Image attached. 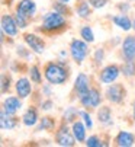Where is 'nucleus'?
Instances as JSON below:
<instances>
[{
  "mask_svg": "<svg viewBox=\"0 0 135 147\" xmlns=\"http://www.w3.org/2000/svg\"><path fill=\"white\" fill-rule=\"evenodd\" d=\"M73 134L77 141H84L86 140V127L81 122H74L73 124Z\"/></svg>",
  "mask_w": 135,
  "mask_h": 147,
  "instance_id": "obj_19",
  "label": "nucleus"
},
{
  "mask_svg": "<svg viewBox=\"0 0 135 147\" xmlns=\"http://www.w3.org/2000/svg\"><path fill=\"white\" fill-rule=\"evenodd\" d=\"M124 95H125V90L121 85H112L106 89V98L107 100L114 102V103H119L122 99H124Z\"/></svg>",
  "mask_w": 135,
  "mask_h": 147,
  "instance_id": "obj_7",
  "label": "nucleus"
},
{
  "mask_svg": "<svg viewBox=\"0 0 135 147\" xmlns=\"http://www.w3.org/2000/svg\"><path fill=\"white\" fill-rule=\"evenodd\" d=\"M55 10H57V12H60V13H62V15H64V13H65V12H67V7H65V6H64V7H62V6H60V3H57V5H55Z\"/></svg>",
  "mask_w": 135,
  "mask_h": 147,
  "instance_id": "obj_33",
  "label": "nucleus"
},
{
  "mask_svg": "<svg viewBox=\"0 0 135 147\" xmlns=\"http://www.w3.org/2000/svg\"><path fill=\"white\" fill-rule=\"evenodd\" d=\"M51 107H52V102H51V100H47V102L42 103V109H45V111L51 109Z\"/></svg>",
  "mask_w": 135,
  "mask_h": 147,
  "instance_id": "obj_32",
  "label": "nucleus"
},
{
  "mask_svg": "<svg viewBox=\"0 0 135 147\" xmlns=\"http://www.w3.org/2000/svg\"><path fill=\"white\" fill-rule=\"evenodd\" d=\"M16 12L20 13L22 16H25L26 19H29L36 12V5H35V2H32V0H22V2H19V5H17Z\"/></svg>",
  "mask_w": 135,
  "mask_h": 147,
  "instance_id": "obj_8",
  "label": "nucleus"
},
{
  "mask_svg": "<svg viewBox=\"0 0 135 147\" xmlns=\"http://www.w3.org/2000/svg\"><path fill=\"white\" fill-rule=\"evenodd\" d=\"M2 31L9 35V36H15L17 34V24L16 19H13L9 15H3L2 16Z\"/></svg>",
  "mask_w": 135,
  "mask_h": 147,
  "instance_id": "obj_6",
  "label": "nucleus"
},
{
  "mask_svg": "<svg viewBox=\"0 0 135 147\" xmlns=\"http://www.w3.org/2000/svg\"><path fill=\"white\" fill-rule=\"evenodd\" d=\"M13 114H9L6 112L5 109L2 111V119H0V124H2V128L3 130H12L16 127V124H17V119L15 117H12Z\"/></svg>",
  "mask_w": 135,
  "mask_h": 147,
  "instance_id": "obj_16",
  "label": "nucleus"
},
{
  "mask_svg": "<svg viewBox=\"0 0 135 147\" xmlns=\"http://www.w3.org/2000/svg\"><path fill=\"white\" fill-rule=\"evenodd\" d=\"M54 125H55V122L52 118L45 117L41 119V122L38 125V131H51V130H54Z\"/></svg>",
  "mask_w": 135,
  "mask_h": 147,
  "instance_id": "obj_20",
  "label": "nucleus"
},
{
  "mask_svg": "<svg viewBox=\"0 0 135 147\" xmlns=\"http://www.w3.org/2000/svg\"><path fill=\"white\" fill-rule=\"evenodd\" d=\"M122 53L126 60H134L135 58V36L129 35L125 38L122 44Z\"/></svg>",
  "mask_w": 135,
  "mask_h": 147,
  "instance_id": "obj_11",
  "label": "nucleus"
},
{
  "mask_svg": "<svg viewBox=\"0 0 135 147\" xmlns=\"http://www.w3.org/2000/svg\"><path fill=\"white\" fill-rule=\"evenodd\" d=\"M90 3H86V2H81L79 6H77V13L80 15V18H89L90 16V7H89Z\"/></svg>",
  "mask_w": 135,
  "mask_h": 147,
  "instance_id": "obj_23",
  "label": "nucleus"
},
{
  "mask_svg": "<svg viewBox=\"0 0 135 147\" xmlns=\"http://www.w3.org/2000/svg\"><path fill=\"white\" fill-rule=\"evenodd\" d=\"M25 42L29 45V48L32 51H35L36 54H41L44 53V48H45V44H44V41L42 38L34 35V34H26L25 35Z\"/></svg>",
  "mask_w": 135,
  "mask_h": 147,
  "instance_id": "obj_9",
  "label": "nucleus"
},
{
  "mask_svg": "<svg viewBox=\"0 0 135 147\" xmlns=\"http://www.w3.org/2000/svg\"><path fill=\"white\" fill-rule=\"evenodd\" d=\"M114 24L116 26H119L121 29H124V31H129L132 28V24H131V20H129V18L126 15H118V16H115L114 18Z\"/></svg>",
  "mask_w": 135,
  "mask_h": 147,
  "instance_id": "obj_18",
  "label": "nucleus"
},
{
  "mask_svg": "<svg viewBox=\"0 0 135 147\" xmlns=\"http://www.w3.org/2000/svg\"><path fill=\"white\" fill-rule=\"evenodd\" d=\"M31 80L35 83H41V73H39V69L36 66L31 67Z\"/></svg>",
  "mask_w": 135,
  "mask_h": 147,
  "instance_id": "obj_26",
  "label": "nucleus"
},
{
  "mask_svg": "<svg viewBox=\"0 0 135 147\" xmlns=\"http://www.w3.org/2000/svg\"><path fill=\"white\" fill-rule=\"evenodd\" d=\"M45 79H47L51 85H61L67 80L69 74H67L65 69L61 64H55V63H48L45 66Z\"/></svg>",
  "mask_w": 135,
  "mask_h": 147,
  "instance_id": "obj_1",
  "label": "nucleus"
},
{
  "mask_svg": "<svg viewBox=\"0 0 135 147\" xmlns=\"http://www.w3.org/2000/svg\"><path fill=\"white\" fill-rule=\"evenodd\" d=\"M70 53H71L73 60L77 63V64H80L87 55V44L83 42V41H80V39H74L71 42V45H70Z\"/></svg>",
  "mask_w": 135,
  "mask_h": 147,
  "instance_id": "obj_3",
  "label": "nucleus"
},
{
  "mask_svg": "<svg viewBox=\"0 0 135 147\" xmlns=\"http://www.w3.org/2000/svg\"><path fill=\"white\" fill-rule=\"evenodd\" d=\"M87 2L90 3V6H93L95 9H100V7H103L107 3V0H87Z\"/></svg>",
  "mask_w": 135,
  "mask_h": 147,
  "instance_id": "obj_29",
  "label": "nucleus"
},
{
  "mask_svg": "<svg viewBox=\"0 0 135 147\" xmlns=\"http://www.w3.org/2000/svg\"><path fill=\"white\" fill-rule=\"evenodd\" d=\"M97 118H99V122H102V124H109V122H110V118H112V115H110V108L102 107L100 111L97 112Z\"/></svg>",
  "mask_w": 135,
  "mask_h": 147,
  "instance_id": "obj_21",
  "label": "nucleus"
},
{
  "mask_svg": "<svg viewBox=\"0 0 135 147\" xmlns=\"http://www.w3.org/2000/svg\"><path fill=\"white\" fill-rule=\"evenodd\" d=\"M115 141H116V144L119 147H131L135 143V137H134V134H131L128 131H121L116 136V140Z\"/></svg>",
  "mask_w": 135,
  "mask_h": 147,
  "instance_id": "obj_14",
  "label": "nucleus"
},
{
  "mask_svg": "<svg viewBox=\"0 0 135 147\" xmlns=\"http://www.w3.org/2000/svg\"><path fill=\"white\" fill-rule=\"evenodd\" d=\"M32 88H31V83L26 77H22L16 82V92L19 95V98H28L31 93Z\"/></svg>",
  "mask_w": 135,
  "mask_h": 147,
  "instance_id": "obj_13",
  "label": "nucleus"
},
{
  "mask_svg": "<svg viewBox=\"0 0 135 147\" xmlns=\"http://www.w3.org/2000/svg\"><path fill=\"white\" fill-rule=\"evenodd\" d=\"M58 2H60V3H64V5H65V3H69L70 0H58Z\"/></svg>",
  "mask_w": 135,
  "mask_h": 147,
  "instance_id": "obj_35",
  "label": "nucleus"
},
{
  "mask_svg": "<svg viewBox=\"0 0 135 147\" xmlns=\"http://www.w3.org/2000/svg\"><path fill=\"white\" fill-rule=\"evenodd\" d=\"M64 26H65V19H64L62 13H60V12H50L45 15V18L42 20V28L48 32L62 29Z\"/></svg>",
  "mask_w": 135,
  "mask_h": 147,
  "instance_id": "obj_2",
  "label": "nucleus"
},
{
  "mask_svg": "<svg viewBox=\"0 0 135 147\" xmlns=\"http://www.w3.org/2000/svg\"><path fill=\"white\" fill-rule=\"evenodd\" d=\"M9 83H10V79L6 77V74L2 76V92H6V89H9Z\"/></svg>",
  "mask_w": 135,
  "mask_h": 147,
  "instance_id": "obj_31",
  "label": "nucleus"
},
{
  "mask_svg": "<svg viewBox=\"0 0 135 147\" xmlns=\"http://www.w3.org/2000/svg\"><path fill=\"white\" fill-rule=\"evenodd\" d=\"M132 107H134V119H135V102H134V105H132Z\"/></svg>",
  "mask_w": 135,
  "mask_h": 147,
  "instance_id": "obj_36",
  "label": "nucleus"
},
{
  "mask_svg": "<svg viewBox=\"0 0 135 147\" xmlns=\"http://www.w3.org/2000/svg\"><path fill=\"white\" fill-rule=\"evenodd\" d=\"M102 58H103V51L99 48V50L96 51V61H100Z\"/></svg>",
  "mask_w": 135,
  "mask_h": 147,
  "instance_id": "obj_34",
  "label": "nucleus"
},
{
  "mask_svg": "<svg viewBox=\"0 0 135 147\" xmlns=\"http://www.w3.org/2000/svg\"><path fill=\"white\" fill-rule=\"evenodd\" d=\"M77 115H80V112H77L76 108L70 107L69 109H65V112H64V119H65V122H73L77 118Z\"/></svg>",
  "mask_w": 135,
  "mask_h": 147,
  "instance_id": "obj_22",
  "label": "nucleus"
},
{
  "mask_svg": "<svg viewBox=\"0 0 135 147\" xmlns=\"http://www.w3.org/2000/svg\"><path fill=\"white\" fill-rule=\"evenodd\" d=\"M55 138H57V143H58L60 146H67V147L74 146V140H76L74 134H71L70 130L67 128V127H64V125L57 131Z\"/></svg>",
  "mask_w": 135,
  "mask_h": 147,
  "instance_id": "obj_5",
  "label": "nucleus"
},
{
  "mask_svg": "<svg viewBox=\"0 0 135 147\" xmlns=\"http://www.w3.org/2000/svg\"><path fill=\"white\" fill-rule=\"evenodd\" d=\"M134 28H135V22H134Z\"/></svg>",
  "mask_w": 135,
  "mask_h": 147,
  "instance_id": "obj_37",
  "label": "nucleus"
},
{
  "mask_svg": "<svg viewBox=\"0 0 135 147\" xmlns=\"http://www.w3.org/2000/svg\"><path fill=\"white\" fill-rule=\"evenodd\" d=\"M74 88H76L79 96H81V95H84L87 90H90V80H89V77H87L84 73H81V74L77 76V79H76V82H74Z\"/></svg>",
  "mask_w": 135,
  "mask_h": 147,
  "instance_id": "obj_12",
  "label": "nucleus"
},
{
  "mask_svg": "<svg viewBox=\"0 0 135 147\" xmlns=\"http://www.w3.org/2000/svg\"><path fill=\"white\" fill-rule=\"evenodd\" d=\"M119 76V67L115 66V64H110L107 67H105L102 71H100V80L103 83H112L115 82Z\"/></svg>",
  "mask_w": 135,
  "mask_h": 147,
  "instance_id": "obj_10",
  "label": "nucleus"
},
{
  "mask_svg": "<svg viewBox=\"0 0 135 147\" xmlns=\"http://www.w3.org/2000/svg\"><path fill=\"white\" fill-rule=\"evenodd\" d=\"M36 121H38V112H36L35 108H29L24 114V117H22V122H24L26 127H32V125L36 124Z\"/></svg>",
  "mask_w": 135,
  "mask_h": 147,
  "instance_id": "obj_17",
  "label": "nucleus"
},
{
  "mask_svg": "<svg viewBox=\"0 0 135 147\" xmlns=\"http://www.w3.org/2000/svg\"><path fill=\"white\" fill-rule=\"evenodd\" d=\"M80 102L86 108H96L100 105V93L96 89H90L80 96Z\"/></svg>",
  "mask_w": 135,
  "mask_h": 147,
  "instance_id": "obj_4",
  "label": "nucleus"
},
{
  "mask_svg": "<svg viewBox=\"0 0 135 147\" xmlns=\"http://www.w3.org/2000/svg\"><path fill=\"white\" fill-rule=\"evenodd\" d=\"M80 117L84 119V124H86V127L89 128H92L93 127V122H92V118H90V115L87 112H80Z\"/></svg>",
  "mask_w": 135,
  "mask_h": 147,
  "instance_id": "obj_30",
  "label": "nucleus"
},
{
  "mask_svg": "<svg viewBox=\"0 0 135 147\" xmlns=\"http://www.w3.org/2000/svg\"><path fill=\"white\" fill-rule=\"evenodd\" d=\"M20 107H22V103H20L19 98H16V96H9V98L3 102V109H5L6 112H9V114L17 112V111L20 109Z\"/></svg>",
  "mask_w": 135,
  "mask_h": 147,
  "instance_id": "obj_15",
  "label": "nucleus"
},
{
  "mask_svg": "<svg viewBox=\"0 0 135 147\" xmlns=\"http://www.w3.org/2000/svg\"><path fill=\"white\" fill-rule=\"evenodd\" d=\"M81 38L86 41V42H93L95 41V35H93V31H92V28H89V26H84V28H81Z\"/></svg>",
  "mask_w": 135,
  "mask_h": 147,
  "instance_id": "obj_24",
  "label": "nucleus"
},
{
  "mask_svg": "<svg viewBox=\"0 0 135 147\" xmlns=\"http://www.w3.org/2000/svg\"><path fill=\"white\" fill-rule=\"evenodd\" d=\"M122 71H124L125 76H134L135 74V63L132 60H128L122 66Z\"/></svg>",
  "mask_w": 135,
  "mask_h": 147,
  "instance_id": "obj_25",
  "label": "nucleus"
},
{
  "mask_svg": "<svg viewBox=\"0 0 135 147\" xmlns=\"http://www.w3.org/2000/svg\"><path fill=\"white\" fill-rule=\"evenodd\" d=\"M86 146H89V147H100V146H102V143H100L99 137L93 136V137H90V138H87V140H86Z\"/></svg>",
  "mask_w": 135,
  "mask_h": 147,
  "instance_id": "obj_27",
  "label": "nucleus"
},
{
  "mask_svg": "<svg viewBox=\"0 0 135 147\" xmlns=\"http://www.w3.org/2000/svg\"><path fill=\"white\" fill-rule=\"evenodd\" d=\"M15 19H16V24H17V26H19V28H26L28 19H26L25 16H22L20 13H17V12H16V16H15Z\"/></svg>",
  "mask_w": 135,
  "mask_h": 147,
  "instance_id": "obj_28",
  "label": "nucleus"
}]
</instances>
